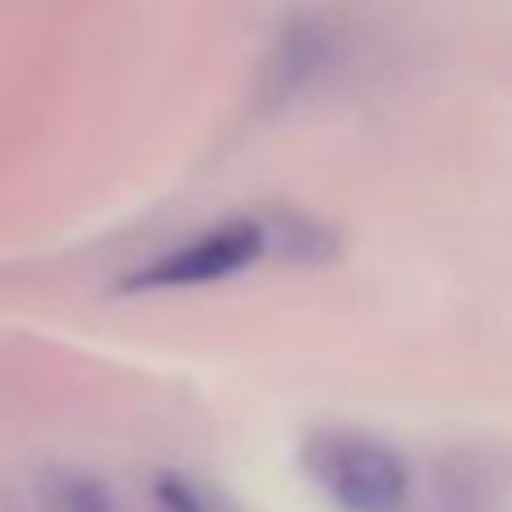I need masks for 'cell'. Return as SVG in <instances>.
<instances>
[{
	"mask_svg": "<svg viewBox=\"0 0 512 512\" xmlns=\"http://www.w3.org/2000/svg\"><path fill=\"white\" fill-rule=\"evenodd\" d=\"M153 504H158V512H234L221 495H212L207 486L180 477V472L158 477V486H153Z\"/></svg>",
	"mask_w": 512,
	"mask_h": 512,
	"instance_id": "277c9868",
	"label": "cell"
},
{
	"mask_svg": "<svg viewBox=\"0 0 512 512\" xmlns=\"http://www.w3.org/2000/svg\"><path fill=\"white\" fill-rule=\"evenodd\" d=\"M45 512H122L113 490L86 472H50L41 481Z\"/></svg>",
	"mask_w": 512,
	"mask_h": 512,
	"instance_id": "3957f363",
	"label": "cell"
},
{
	"mask_svg": "<svg viewBox=\"0 0 512 512\" xmlns=\"http://www.w3.org/2000/svg\"><path fill=\"white\" fill-rule=\"evenodd\" d=\"M270 248V230L256 216H234L212 230L185 239L176 252H162L144 270L126 279L131 292H167V288H203V283H221L234 274L252 270Z\"/></svg>",
	"mask_w": 512,
	"mask_h": 512,
	"instance_id": "7a4b0ae2",
	"label": "cell"
},
{
	"mask_svg": "<svg viewBox=\"0 0 512 512\" xmlns=\"http://www.w3.org/2000/svg\"><path fill=\"white\" fill-rule=\"evenodd\" d=\"M306 472L346 512H396L409 495V468L391 445L360 432H315Z\"/></svg>",
	"mask_w": 512,
	"mask_h": 512,
	"instance_id": "6da1fadb",
	"label": "cell"
},
{
	"mask_svg": "<svg viewBox=\"0 0 512 512\" xmlns=\"http://www.w3.org/2000/svg\"><path fill=\"white\" fill-rule=\"evenodd\" d=\"M9 512H18V508H9Z\"/></svg>",
	"mask_w": 512,
	"mask_h": 512,
	"instance_id": "5b68a950",
	"label": "cell"
}]
</instances>
